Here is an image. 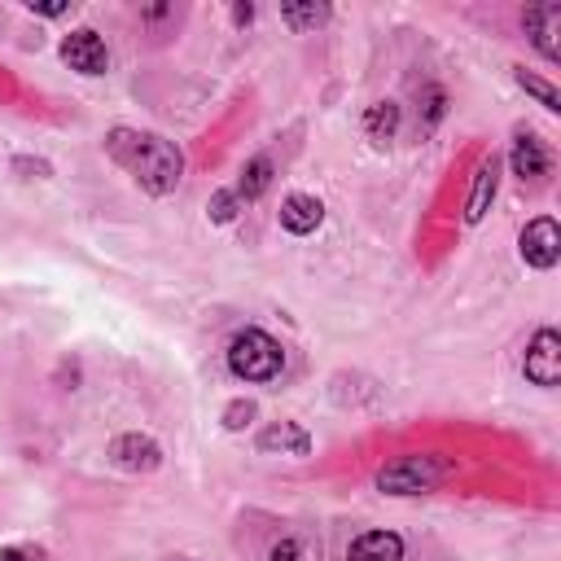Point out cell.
<instances>
[{"mask_svg":"<svg viewBox=\"0 0 561 561\" xmlns=\"http://www.w3.org/2000/svg\"><path fill=\"white\" fill-rule=\"evenodd\" d=\"M346 561H403V539L394 530H368L351 543Z\"/></svg>","mask_w":561,"mask_h":561,"instance_id":"obj_10","label":"cell"},{"mask_svg":"<svg viewBox=\"0 0 561 561\" xmlns=\"http://www.w3.org/2000/svg\"><path fill=\"white\" fill-rule=\"evenodd\" d=\"M237 202H241V197H237L232 188H224V193H215V197H210V219H219V224H228V219L237 215Z\"/></svg>","mask_w":561,"mask_h":561,"instance_id":"obj_18","label":"cell"},{"mask_svg":"<svg viewBox=\"0 0 561 561\" xmlns=\"http://www.w3.org/2000/svg\"><path fill=\"white\" fill-rule=\"evenodd\" d=\"M324 18H329V4H280V22H289L294 31L320 26Z\"/></svg>","mask_w":561,"mask_h":561,"instance_id":"obj_16","label":"cell"},{"mask_svg":"<svg viewBox=\"0 0 561 561\" xmlns=\"http://www.w3.org/2000/svg\"><path fill=\"white\" fill-rule=\"evenodd\" d=\"M526 31H530L535 48H539L548 61H557V57H561V39H557V35H561V4H557V0L526 9Z\"/></svg>","mask_w":561,"mask_h":561,"instance_id":"obj_7","label":"cell"},{"mask_svg":"<svg viewBox=\"0 0 561 561\" xmlns=\"http://www.w3.org/2000/svg\"><path fill=\"white\" fill-rule=\"evenodd\" d=\"M31 9H35V13L57 18V13H66V0H31Z\"/></svg>","mask_w":561,"mask_h":561,"instance_id":"obj_21","label":"cell"},{"mask_svg":"<svg viewBox=\"0 0 561 561\" xmlns=\"http://www.w3.org/2000/svg\"><path fill=\"white\" fill-rule=\"evenodd\" d=\"M280 364H285V351H280V342H276L272 333H263V329H241V333L228 342V368H232V377H241V381H272V377L280 373Z\"/></svg>","mask_w":561,"mask_h":561,"instance_id":"obj_2","label":"cell"},{"mask_svg":"<svg viewBox=\"0 0 561 561\" xmlns=\"http://www.w3.org/2000/svg\"><path fill=\"white\" fill-rule=\"evenodd\" d=\"M394 127H399V105H394V101H377V105L364 114V131H368L373 140H390Z\"/></svg>","mask_w":561,"mask_h":561,"instance_id":"obj_15","label":"cell"},{"mask_svg":"<svg viewBox=\"0 0 561 561\" xmlns=\"http://www.w3.org/2000/svg\"><path fill=\"white\" fill-rule=\"evenodd\" d=\"M0 561H31V552H22V548H0Z\"/></svg>","mask_w":561,"mask_h":561,"instance_id":"obj_22","label":"cell"},{"mask_svg":"<svg viewBox=\"0 0 561 561\" xmlns=\"http://www.w3.org/2000/svg\"><path fill=\"white\" fill-rule=\"evenodd\" d=\"M105 149H110V158H114L118 167H127V171L136 175V184H140L145 193H153V197H162V193H171V188L180 184L184 158H180V149H175L171 140H162V136H153V131L114 127L110 140H105Z\"/></svg>","mask_w":561,"mask_h":561,"instance_id":"obj_1","label":"cell"},{"mask_svg":"<svg viewBox=\"0 0 561 561\" xmlns=\"http://www.w3.org/2000/svg\"><path fill=\"white\" fill-rule=\"evenodd\" d=\"M259 447H263V451H285V456H307V451H311V438H307L302 425L276 421V425H267V430L259 434Z\"/></svg>","mask_w":561,"mask_h":561,"instance_id":"obj_12","label":"cell"},{"mask_svg":"<svg viewBox=\"0 0 561 561\" xmlns=\"http://www.w3.org/2000/svg\"><path fill=\"white\" fill-rule=\"evenodd\" d=\"M526 377L535 386H557L561 381V333L539 329L535 342L526 346Z\"/></svg>","mask_w":561,"mask_h":561,"instance_id":"obj_5","label":"cell"},{"mask_svg":"<svg viewBox=\"0 0 561 561\" xmlns=\"http://www.w3.org/2000/svg\"><path fill=\"white\" fill-rule=\"evenodd\" d=\"M267 184H272V162H267V158H250L245 171H241V184H237L232 193H237L241 202H254Z\"/></svg>","mask_w":561,"mask_h":561,"instance_id":"obj_14","label":"cell"},{"mask_svg":"<svg viewBox=\"0 0 561 561\" xmlns=\"http://www.w3.org/2000/svg\"><path fill=\"white\" fill-rule=\"evenodd\" d=\"M495 180H500V167H495V158H486V162L478 167V175H473V193H469V206H465V224H482V215H486V206H491V197H495Z\"/></svg>","mask_w":561,"mask_h":561,"instance_id":"obj_13","label":"cell"},{"mask_svg":"<svg viewBox=\"0 0 561 561\" xmlns=\"http://www.w3.org/2000/svg\"><path fill=\"white\" fill-rule=\"evenodd\" d=\"M517 250H522V259L530 263V267H552L557 259H561V228H557V219H530L526 228H522V241H517Z\"/></svg>","mask_w":561,"mask_h":561,"instance_id":"obj_4","label":"cell"},{"mask_svg":"<svg viewBox=\"0 0 561 561\" xmlns=\"http://www.w3.org/2000/svg\"><path fill=\"white\" fill-rule=\"evenodd\" d=\"M302 557V543L294 539V535H285L276 548H272V561H298Z\"/></svg>","mask_w":561,"mask_h":561,"instance_id":"obj_20","label":"cell"},{"mask_svg":"<svg viewBox=\"0 0 561 561\" xmlns=\"http://www.w3.org/2000/svg\"><path fill=\"white\" fill-rule=\"evenodd\" d=\"M250 416H254V403L245 399V403H232V408H228V416H224V425H228V430H241V425H245Z\"/></svg>","mask_w":561,"mask_h":561,"instance_id":"obj_19","label":"cell"},{"mask_svg":"<svg viewBox=\"0 0 561 561\" xmlns=\"http://www.w3.org/2000/svg\"><path fill=\"white\" fill-rule=\"evenodd\" d=\"M320 219H324V206H320V197H311V193H289L285 206H280L285 232H298V237H302V232H316Z\"/></svg>","mask_w":561,"mask_h":561,"instance_id":"obj_9","label":"cell"},{"mask_svg":"<svg viewBox=\"0 0 561 561\" xmlns=\"http://www.w3.org/2000/svg\"><path fill=\"white\" fill-rule=\"evenodd\" d=\"M447 473H451V465L438 456H399L377 473V486L386 495H421V491H434Z\"/></svg>","mask_w":561,"mask_h":561,"instance_id":"obj_3","label":"cell"},{"mask_svg":"<svg viewBox=\"0 0 561 561\" xmlns=\"http://www.w3.org/2000/svg\"><path fill=\"white\" fill-rule=\"evenodd\" d=\"M61 57H66V66H70V70H79V75H101V70L110 66V53H105L101 35H96V31H88V26L66 35Z\"/></svg>","mask_w":561,"mask_h":561,"instance_id":"obj_6","label":"cell"},{"mask_svg":"<svg viewBox=\"0 0 561 561\" xmlns=\"http://www.w3.org/2000/svg\"><path fill=\"white\" fill-rule=\"evenodd\" d=\"M513 171L522 175V184H526V180H543V175H548V149H543V140H539V136L517 131V140H513Z\"/></svg>","mask_w":561,"mask_h":561,"instance_id":"obj_11","label":"cell"},{"mask_svg":"<svg viewBox=\"0 0 561 561\" xmlns=\"http://www.w3.org/2000/svg\"><path fill=\"white\" fill-rule=\"evenodd\" d=\"M517 83H522L526 92H535L548 110H561V96H557V88H552V83H543V79H535V75H526V70H517Z\"/></svg>","mask_w":561,"mask_h":561,"instance_id":"obj_17","label":"cell"},{"mask_svg":"<svg viewBox=\"0 0 561 561\" xmlns=\"http://www.w3.org/2000/svg\"><path fill=\"white\" fill-rule=\"evenodd\" d=\"M110 456H114V465H118V469L149 473V469H158L162 447H158L149 434H123V438H114V443H110Z\"/></svg>","mask_w":561,"mask_h":561,"instance_id":"obj_8","label":"cell"}]
</instances>
